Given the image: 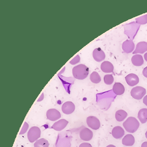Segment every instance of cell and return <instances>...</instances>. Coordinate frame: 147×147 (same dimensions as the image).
I'll list each match as a JSON object with an SVG mask.
<instances>
[{"label":"cell","mask_w":147,"mask_h":147,"mask_svg":"<svg viewBox=\"0 0 147 147\" xmlns=\"http://www.w3.org/2000/svg\"><path fill=\"white\" fill-rule=\"evenodd\" d=\"M100 68L104 73H113L114 67L111 63L105 61L101 63Z\"/></svg>","instance_id":"2e32d148"},{"label":"cell","mask_w":147,"mask_h":147,"mask_svg":"<svg viewBox=\"0 0 147 147\" xmlns=\"http://www.w3.org/2000/svg\"><path fill=\"white\" fill-rule=\"evenodd\" d=\"M138 117L142 123H145L147 121V109L143 108L139 111Z\"/></svg>","instance_id":"44dd1931"},{"label":"cell","mask_w":147,"mask_h":147,"mask_svg":"<svg viewBox=\"0 0 147 147\" xmlns=\"http://www.w3.org/2000/svg\"><path fill=\"white\" fill-rule=\"evenodd\" d=\"M131 62L134 66H141L144 63L142 56L140 55H136L131 57Z\"/></svg>","instance_id":"ffe728a7"},{"label":"cell","mask_w":147,"mask_h":147,"mask_svg":"<svg viewBox=\"0 0 147 147\" xmlns=\"http://www.w3.org/2000/svg\"><path fill=\"white\" fill-rule=\"evenodd\" d=\"M47 119L52 121L58 120L61 117V114L59 111L55 109H50L46 113Z\"/></svg>","instance_id":"9c48e42d"},{"label":"cell","mask_w":147,"mask_h":147,"mask_svg":"<svg viewBox=\"0 0 147 147\" xmlns=\"http://www.w3.org/2000/svg\"><path fill=\"white\" fill-rule=\"evenodd\" d=\"M106 147H116L115 145H113V144H110V145H108Z\"/></svg>","instance_id":"e575fe53"},{"label":"cell","mask_w":147,"mask_h":147,"mask_svg":"<svg viewBox=\"0 0 147 147\" xmlns=\"http://www.w3.org/2000/svg\"><path fill=\"white\" fill-rule=\"evenodd\" d=\"M75 109L74 104L71 101L65 102L62 106V111L66 114H70L74 112Z\"/></svg>","instance_id":"30bf717a"},{"label":"cell","mask_w":147,"mask_h":147,"mask_svg":"<svg viewBox=\"0 0 147 147\" xmlns=\"http://www.w3.org/2000/svg\"><path fill=\"white\" fill-rule=\"evenodd\" d=\"M145 137H146V138L147 139V131H146V133H145Z\"/></svg>","instance_id":"d590c367"},{"label":"cell","mask_w":147,"mask_h":147,"mask_svg":"<svg viewBox=\"0 0 147 147\" xmlns=\"http://www.w3.org/2000/svg\"><path fill=\"white\" fill-rule=\"evenodd\" d=\"M124 33L127 35L130 40L134 39L140 28V25L135 22H131L123 26Z\"/></svg>","instance_id":"7a4b0ae2"},{"label":"cell","mask_w":147,"mask_h":147,"mask_svg":"<svg viewBox=\"0 0 147 147\" xmlns=\"http://www.w3.org/2000/svg\"><path fill=\"white\" fill-rule=\"evenodd\" d=\"M90 80L93 83L97 84L101 81V77L97 72L94 71L90 75Z\"/></svg>","instance_id":"cb8c5ba5"},{"label":"cell","mask_w":147,"mask_h":147,"mask_svg":"<svg viewBox=\"0 0 147 147\" xmlns=\"http://www.w3.org/2000/svg\"><path fill=\"white\" fill-rule=\"evenodd\" d=\"M92 131L88 128L84 127L81 130L80 132V136L82 140L84 141H89L92 138Z\"/></svg>","instance_id":"ba28073f"},{"label":"cell","mask_w":147,"mask_h":147,"mask_svg":"<svg viewBox=\"0 0 147 147\" xmlns=\"http://www.w3.org/2000/svg\"><path fill=\"white\" fill-rule=\"evenodd\" d=\"M125 87L120 82H116L113 85V91L116 95H121L125 92Z\"/></svg>","instance_id":"ac0fdd59"},{"label":"cell","mask_w":147,"mask_h":147,"mask_svg":"<svg viewBox=\"0 0 147 147\" xmlns=\"http://www.w3.org/2000/svg\"><path fill=\"white\" fill-rule=\"evenodd\" d=\"M72 137L66 132H61L58 134L56 147H71Z\"/></svg>","instance_id":"3957f363"},{"label":"cell","mask_w":147,"mask_h":147,"mask_svg":"<svg viewBox=\"0 0 147 147\" xmlns=\"http://www.w3.org/2000/svg\"><path fill=\"white\" fill-rule=\"evenodd\" d=\"M49 143L45 138H42L37 140L34 144V147H49Z\"/></svg>","instance_id":"603a6c76"},{"label":"cell","mask_w":147,"mask_h":147,"mask_svg":"<svg viewBox=\"0 0 147 147\" xmlns=\"http://www.w3.org/2000/svg\"><path fill=\"white\" fill-rule=\"evenodd\" d=\"M68 121L65 119H61L54 123L51 128L57 131L62 130L68 124Z\"/></svg>","instance_id":"5bb4252c"},{"label":"cell","mask_w":147,"mask_h":147,"mask_svg":"<svg viewBox=\"0 0 147 147\" xmlns=\"http://www.w3.org/2000/svg\"><path fill=\"white\" fill-rule=\"evenodd\" d=\"M144 58L145 61L147 62V52L144 55Z\"/></svg>","instance_id":"836d02e7"},{"label":"cell","mask_w":147,"mask_h":147,"mask_svg":"<svg viewBox=\"0 0 147 147\" xmlns=\"http://www.w3.org/2000/svg\"><path fill=\"white\" fill-rule=\"evenodd\" d=\"M146 89L142 87L136 86L132 88L131 95L135 99L141 100L146 94Z\"/></svg>","instance_id":"8992f818"},{"label":"cell","mask_w":147,"mask_h":147,"mask_svg":"<svg viewBox=\"0 0 147 147\" xmlns=\"http://www.w3.org/2000/svg\"><path fill=\"white\" fill-rule=\"evenodd\" d=\"M80 56L78 55L75 57L73 60H71L69 63H71V64L74 65V64L78 63L80 61Z\"/></svg>","instance_id":"83f0119b"},{"label":"cell","mask_w":147,"mask_h":147,"mask_svg":"<svg viewBox=\"0 0 147 147\" xmlns=\"http://www.w3.org/2000/svg\"><path fill=\"white\" fill-rule=\"evenodd\" d=\"M143 102L145 105L147 106V95H146L145 97L144 98L143 100Z\"/></svg>","instance_id":"4dcf8cb0"},{"label":"cell","mask_w":147,"mask_h":147,"mask_svg":"<svg viewBox=\"0 0 147 147\" xmlns=\"http://www.w3.org/2000/svg\"><path fill=\"white\" fill-rule=\"evenodd\" d=\"M127 113L123 110H118L115 113V118L116 120L118 122H122L127 117Z\"/></svg>","instance_id":"7402d4cb"},{"label":"cell","mask_w":147,"mask_h":147,"mask_svg":"<svg viewBox=\"0 0 147 147\" xmlns=\"http://www.w3.org/2000/svg\"><path fill=\"white\" fill-rule=\"evenodd\" d=\"M135 142V138L131 134L125 135L122 140V144L125 146H132Z\"/></svg>","instance_id":"d6986e66"},{"label":"cell","mask_w":147,"mask_h":147,"mask_svg":"<svg viewBox=\"0 0 147 147\" xmlns=\"http://www.w3.org/2000/svg\"><path fill=\"white\" fill-rule=\"evenodd\" d=\"M122 49L125 53H130L135 49V44L132 40H126L122 44Z\"/></svg>","instance_id":"4fadbf2b"},{"label":"cell","mask_w":147,"mask_h":147,"mask_svg":"<svg viewBox=\"0 0 147 147\" xmlns=\"http://www.w3.org/2000/svg\"><path fill=\"white\" fill-rule=\"evenodd\" d=\"M93 57L95 61L99 62L105 60V54L100 48H97L93 51Z\"/></svg>","instance_id":"8fae6325"},{"label":"cell","mask_w":147,"mask_h":147,"mask_svg":"<svg viewBox=\"0 0 147 147\" xmlns=\"http://www.w3.org/2000/svg\"><path fill=\"white\" fill-rule=\"evenodd\" d=\"M125 134V131L121 126H117L114 127L112 131V135L116 139L122 138Z\"/></svg>","instance_id":"9a60e30c"},{"label":"cell","mask_w":147,"mask_h":147,"mask_svg":"<svg viewBox=\"0 0 147 147\" xmlns=\"http://www.w3.org/2000/svg\"><path fill=\"white\" fill-rule=\"evenodd\" d=\"M104 82L107 85H111L114 81V78L112 75H106L104 76Z\"/></svg>","instance_id":"484cf974"},{"label":"cell","mask_w":147,"mask_h":147,"mask_svg":"<svg viewBox=\"0 0 147 147\" xmlns=\"http://www.w3.org/2000/svg\"><path fill=\"white\" fill-rule=\"evenodd\" d=\"M123 126L127 132L132 133L137 130L140 126V124L136 118L129 117L123 123Z\"/></svg>","instance_id":"277c9868"},{"label":"cell","mask_w":147,"mask_h":147,"mask_svg":"<svg viewBox=\"0 0 147 147\" xmlns=\"http://www.w3.org/2000/svg\"><path fill=\"white\" fill-rule=\"evenodd\" d=\"M147 51V42H139L137 44L136 49L132 54H136L138 53L143 54Z\"/></svg>","instance_id":"e0dca14e"},{"label":"cell","mask_w":147,"mask_h":147,"mask_svg":"<svg viewBox=\"0 0 147 147\" xmlns=\"http://www.w3.org/2000/svg\"><path fill=\"white\" fill-rule=\"evenodd\" d=\"M72 73L76 79L80 80H84L88 76L89 68L84 64H79L73 68Z\"/></svg>","instance_id":"6da1fadb"},{"label":"cell","mask_w":147,"mask_h":147,"mask_svg":"<svg viewBox=\"0 0 147 147\" xmlns=\"http://www.w3.org/2000/svg\"><path fill=\"white\" fill-rule=\"evenodd\" d=\"M28 128H29V125L26 122H25L24 126L22 127V129H21L20 133V135H22V134L25 133L26 131H27Z\"/></svg>","instance_id":"4316f807"},{"label":"cell","mask_w":147,"mask_h":147,"mask_svg":"<svg viewBox=\"0 0 147 147\" xmlns=\"http://www.w3.org/2000/svg\"><path fill=\"white\" fill-rule=\"evenodd\" d=\"M44 98V94L43 93L42 94V95H41V97L39 98L38 99V101H42Z\"/></svg>","instance_id":"d6a6232c"},{"label":"cell","mask_w":147,"mask_h":147,"mask_svg":"<svg viewBox=\"0 0 147 147\" xmlns=\"http://www.w3.org/2000/svg\"><path fill=\"white\" fill-rule=\"evenodd\" d=\"M136 23L139 25H144L147 23V14L136 19Z\"/></svg>","instance_id":"d4e9b609"},{"label":"cell","mask_w":147,"mask_h":147,"mask_svg":"<svg viewBox=\"0 0 147 147\" xmlns=\"http://www.w3.org/2000/svg\"><path fill=\"white\" fill-rule=\"evenodd\" d=\"M86 123L88 127L94 130L98 129L100 126V122L96 117L89 116L87 118Z\"/></svg>","instance_id":"52a82bcc"},{"label":"cell","mask_w":147,"mask_h":147,"mask_svg":"<svg viewBox=\"0 0 147 147\" xmlns=\"http://www.w3.org/2000/svg\"><path fill=\"white\" fill-rule=\"evenodd\" d=\"M125 80L128 85L130 86H134L139 82V78L136 75L130 74L126 76Z\"/></svg>","instance_id":"7c38bea8"},{"label":"cell","mask_w":147,"mask_h":147,"mask_svg":"<svg viewBox=\"0 0 147 147\" xmlns=\"http://www.w3.org/2000/svg\"><path fill=\"white\" fill-rule=\"evenodd\" d=\"M143 75L144 77L147 78V67L144 69L142 72Z\"/></svg>","instance_id":"f546056e"},{"label":"cell","mask_w":147,"mask_h":147,"mask_svg":"<svg viewBox=\"0 0 147 147\" xmlns=\"http://www.w3.org/2000/svg\"><path fill=\"white\" fill-rule=\"evenodd\" d=\"M141 147H147V142H144L142 144Z\"/></svg>","instance_id":"1f68e13d"},{"label":"cell","mask_w":147,"mask_h":147,"mask_svg":"<svg viewBox=\"0 0 147 147\" xmlns=\"http://www.w3.org/2000/svg\"><path fill=\"white\" fill-rule=\"evenodd\" d=\"M41 134L40 129L37 126H33L28 131L27 137L29 141L32 143L37 141L41 137Z\"/></svg>","instance_id":"5b68a950"},{"label":"cell","mask_w":147,"mask_h":147,"mask_svg":"<svg viewBox=\"0 0 147 147\" xmlns=\"http://www.w3.org/2000/svg\"><path fill=\"white\" fill-rule=\"evenodd\" d=\"M79 147H92V145L88 143L84 142L81 144Z\"/></svg>","instance_id":"f1b7e54d"}]
</instances>
